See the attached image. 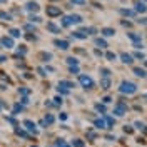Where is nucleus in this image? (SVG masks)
I'll use <instances>...</instances> for the list:
<instances>
[{"label": "nucleus", "instance_id": "obj_1", "mask_svg": "<svg viewBox=\"0 0 147 147\" xmlns=\"http://www.w3.org/2000/svg\"><path fill=\"white\" fill-rule=\"evenodd\" d=\"M119 90L122 92V94L132 95V94H136V92H137V85H136L134 82H129V80H122V82H120Z\"/></svg>", "mask_w": 147, "mask_h": 147}, {"label": "nucleus", "instance_id": "obj_2", "mask_svg": "<svg viewBox=\"0 0 147 147\" xmlns=\"http://www.w3.org/2000/svg\"><path fill=\"white\" fill-rule=\"evenodd\" d=\"M79 82H80V85H82L84 89H94V80H92V77L85 75V74H79Z\"/></svg>", "mask_w": 147, "mask_h": 147}, {"label": "nucleus", "instance_id": "obj_3", "mask_svg": "<svg viewBox=\"0 0 147 147\" xmlns=\"http://www.w3.org/2000/svg\"><path fill=\"white\" fill-rule=\"evenodd\" d=\"M114 114H115L117 117L125 115V114H127V105H125L124 102H117V104H115V107H114Z\"/></svg>", "mask_w": 147, "mask_h": 147}, {"label": "nucleus", "instance_id": "obj_4", "mask_svg": "<svg viewBox=\"0 0 147 147\" xmlns=\"http://www.w3.org/2000/svg\"><path fill=\"white\" fill-rule=\"evenodd\" d=\"M45 13H47V17H59V15H62V10H60V7L49 5L45 9Z\"/></svg>", "mask_w": 147, "mask_h": 147}, {"label": "nucleus", "instance_id": "obj_5", "mask_svg": "<svg viewBox=\"0 0 147 147\" xmlns=\"http://www.w3.org/2000/svg\"><path fill=\"white\" fill-rule=\"evenodd\" d=\"M24 127L27 129L30 134H34V136H37V134H38V129H37V125L34 124V122H32V120L25 119V120H24Z\"/></svg>", "mask_w": 147, "mask_h": 147}, {"label": "nucleus", "instance_id": "obj_6", "mask_svg": "<svg viewBox=\"0 0 147 147\" xmlns=\"http://www.w3.org/2000/svg\"><path fill=\"white\" fill-rule=\"evenodd\" d=\"M54 45L57 47V49H60V50H67V49L70 47V44H69L67 40H62V38H55V40H54Z\"/></svg>", "mask_w": 147, "mask_h": 147}, {"label": "nucleus", "instance_id": "obj_7", "mask_svg": "<svg viewBox=\"0 0 147 147\" xmlns=\"http://www.w3.org/2000/svg\"><path fill=\"white\" fill-rule=\"evenodd\" d=\"M0 44H2V47H7V49H12V47H15V44H13V38L12 37H2V40H0Z\"/></svg>", "mask_w": 147, "mask_h": 147}, {"label": "nucleus", "instance_id": "obj_8", "mask_svg": "<svg viewBox=\"0 0 147 147\" xmlns=\"http://www.w3.org/2000/svg\"><path fill=\"white\" fill-rule=\"evenodd\" d=\"M38 3L37 2H34V0H30V2H27L25 3V10H28V12H38Z\"/></svg>", "mask_w": 147, "mask_h": 147}, {"label": "nucleus", "instance_id": "obj_9", "mask_svg": "<svg viewBox=\"0 0 147 147\" xmlns=\"http://www.w3.org/2000/svg\"><path fill=\"white\" fill-rule=\"evenodd\" d=\"M120 59H122L124 64H127V65H130L132 62H134V57H132L130 54H127V52H122V54H120Z\"/></svg>", "mask_w": 147, "mask_h": 147}, {"label": "nucleus", "instance_id": "obj_10", "mask_svg": "<svg viewBox=\"0 0 147 147\" xmlns=\"http://www.w3.org/2000/svg\"><path fill=\"white\" fill-rule=\"evenodd\" d=\"M100 89L102 90H109L110 89V77H102L100 79Z\"/></svg>", "mask_w": 147, "mask_h": 147}, {"label": "nucleus", "instance_id": "obj_11", "mask_svg": "<svg viewBox=\"0 0 147 147\" xmlns=\"http://www.w3.org/2000/svg\"><path fill=\"white\" fill-rule=\"evenodd\" d=\"M59 87H62V89H67V90H70V89H74V87H75V84L70 82V80H60V82H59Z\"/></svg>", "mask_w": 147, "mask_h": 147}, {"label": "nucleus", "instance_id": "obj_12", "mask_svg": "<svg viewBox=\"0 0 147 147\" xmlns=\"http://www.w3.org/2000/svg\"><path fill=\"white\" fill-rule=\"evenodd\" d=\"M47 30L52 32V34H60V27L55 25L54 22H49V24H47Z\"/></svg>", "mask_w": 147, "mask_h": 147}, {"label": "nucleus", "instance_id": "obj_13", "mask_svg": "<svg viewBox=\"0 0 147 147\" xmlns=\"http://www.w3.org/2000/svg\"><path fill=\"white\" fill-rule=\"evenodd\" d=\"M100 34L104 37H114V35H115V30H114V28H110V27H104L100 30Z\"/></svg>", "mask_w": 147, "mask_h": 147}, {"label": "nucleus", "instance_id": "obj_14", "mask_svg": "<svg viewBox=\"0 0 147 147\" xmlns=\"http://www.w3.org/2000/svg\"><path fill=\"white\" fill-rule=\"evenodd\" d=\"M69 20H70V25H75V24H80L82 22V17L77 15V13H72V15H69Z\"/></svg>", "mask_w": 147, "mask_h": 147}, {"label": "nucleus", "instance_id": "obj_15", "mask_svg": "<svg viewBox=\"0 0 147 147\" xmlns=\"http://www.w3.org/2000/svg\"><path fill=\"white\" fill-rule=\"evenodd\" d=\"M132 72H134V75H137V77H140V79H144V77H146V69L134 67V69H132Z\"/></svg>", "mask_w": 147, "mask_h": 147}, {"label": "nucleus", "instance_id": "obj_16", "mask_svg": "<svg viewBox=\"0 0 147 147\" xmlns=\"http://www.w3.org/2000/svg\"><path fill=\"white\" fill-rule=\"evenodd\" d=\"M127 37L132 40V42H142V37H140V34H136V32H129Z\"/></svg>", "mask_w": 147, "mask_h": 147}, {"label": "nucleus", "instance_id": "obj_17", "mask_svg": "<svg viewBox=\"0 0 147 147\" xmlns=\"http://www.w3.org/2000/svg\"><path fill=\"white\" fill-rule=\"evenodd\" d=\"M38 59H40L42 62H50L52 54H49V52H40V54H38Z\"/></svg>", "mask_w": 147, "mask_h": 147}, {"label": "nucleus", "instance_id": "obj_18", "mask_svg": "<svg viewBox=\"0 0 147 147\" xmlns=\"http://www.w3.org/2000/svg\"><path fill=\"white\" fill-rule=\"evenodd\" d=\"M136 12L146 13V2H137V3H136Z\"/></svg>", "mask_w": 147, "mask_h": 147}, {"label": "nucleus", "instance_id": "obj_19", "mask_svg": "<svg viewBox=\"0 0 147 147\" xmlns=\"http://www.w3.org/2000/svg\"><path fill=\"white\" fill-rule=\"evenodd\" d=\"M54 120L55 119H54V115H52V114H47L42 122H44V125H52V124H54Z\"/></svg>", "mask_w": 147, "mask_h": 147}, {"label": "nucleus", "instance_id": "obj_20", "mask_svg": "<svg viewBox=\"0 0 147 147\" xmlns=\"http://www.w3.org/2000/svg\"><path fill=\"white\" fill-rule=\"evenodd\" d=\"M94 125H95L97 129H107L105 120H104V119H95V120H94Z\"/></svg>", "mask_w": 147, "mask_h": 147}, {"label": "nucleus", "instance_id": "obj_21", "mask_svg": "<svg viewBox=\"0 0 147 147\" xmlns=\"http://www.w3.org/2000/svg\"><path fill=\"white\" fill-rule=\"evenodd\" d=\"M119 12L122 15H125V17H132V15H136V10H130V9H119Z\"/></svg>", "mask_w": 147, "mask_h": 147}, {"label": "nucleus", "instance_id": "obj_22", "mask_svg": "<svg viewBox=\"0 0 147 147\" xmlns=\"http://www.w3.org/2000/svg\"><path fill=\"white\" fill-rule=\"evenodd\" d=\"M9 34H10V37H12V38H18V37L22 35L18 28H10V30H9Z\"/></svg>", "mask_w": 147, "mask_h": 147}, {"label": "nucleus", "instance_id": "obj_23", "mask_svg": "<svg viewBox=\"0 0 147 147\" xmlns=\"http://www.w3.org/2000/svg\"><path fill=\"white\" fill-rule=\"evenodd\" d=\"M105 125H107V129L109 127H114V124H115V119L114 117H109V115H105Z\"/></svg>", "mask_w": 147, "mask_h": 147}, {"label": "nucleus", "instance_id": "obj_24", "mask_svg": "<svg viewBox=\"0 0 147 147\" xmlns=\"http://www.w3.org/2000/svg\"><path fill=\"white\" fill-rule=\"evenodd\" d=\"M87 139H89L90 142H94V140L97 139V132H94L92 129H89V130H87Z\"/></svg>", "mask_w": 147, "mask_h": 147}, {"label": "nucleus", "instance_id": "obj_25", "mask_svg": "<svg viewBox=\"0 0 147 147\" xmlns=\"http://www.w3.org/2000/svg\"><path fill=\"white\" fill-rule=\"evenodd\" d=\"M72 147H85L82 139H74L72 140Z\"/></svg>", "mask_w": 147, "mask_h": 147}, {"label": "nucleus", "instance_id": "obj_26", "mask_svg": "<svg viewBox=\"0 0 147 147\" xmlns=\"http://www.w3.org/2000/svg\"><path fill=\"white\" fill-rule=\"evenodd\" d=\"M15 134H17L18 137H24V139H28V134L25 130H22V129H17L15 127Z\"/></svg>", "mask_w": 147, "mask_h": 147}, {"label": "nucleus", "instance_id": "obj_27", "mask_svg": "<svg viewBox=\"0 0 147 147\" xmlns=\"http://www.w3.org/2000/svg\"><path fill=\"white\" fill-rule=\"evenodd\" d=\"M95 45L100 47V49H104V47H107V42H105L104 38H95Z\"/></svg>", "mask_w": 147, "mask_h": 147}, {"label": "nucleus", "instance_id": "obj_28", "mask_svg": "<svg viewBox=\"0 0 147 147\" xmlns=\"http://www.w3.org/2000/svg\"><path fill=\"white\" fill-rule=\"evenodd\" d=\"M0 18H2V20H7V22H10V20H12V15H10V13H7V12H2V10H0Z\"/></svg>", "mask_w": 147, "mask_h": 147}, {"label": "nucleus", "instance_id": "obj_29", "mask_svg": "<svg viewBox=\"0 0 147 147\" xmlns=\"http://www.w3.org/2000/svg\"><path fill=\"white\" fill-rule=\"evenodd\" d=\"M25 54H27V47H25V45H18L17 55H25Z\"/></svg>", "mask_w": 147, "mask_h": 147}, {"label": "nucleus", "instance_id": "obj_30", "mask_svg": "<svg viewBox=\"0 0 147 147\" xmlns=\"http://www.w3.org/2000/svg\"><path fill=\"white\" fill-rule=\"evenodd\" d=\"M24 28H25L27 32H30V34H35V32H37V28L34 27L32 24H25V27H24Z\"/></svg>", "mask_w": 147, "mask_h": 147}, {"label": "nucleus", "instance_id": "obj_31", "mask_svg": "<svg viewBox=\"0 0 147 147\" xmlns=\"http://www.w3.org/2000/svg\"><path fill=\"white\" fill-rule=\"evenodd\" d=\"M95 110L100 112V114H105V105L104 104H95Z\"/></svg>", "mask_w": 147, "mask_h": 147}, {"label": "nucleus", "instance_id": "obj_32", "mask_svg": "<svg viewBox=\"0 0 147 147\" xmlns=\"http://www.w3.org/2000/svg\"><path fill=\"white\" fill-rule=\"evenodd\" d=\"M67 64L69 65H79V60H77L75 57H69V59H67Z\"/></svg>", "mask_w": 147, "mask_h": 147}, {"label": "nucleus", "instance_id": "obj_33", "mask_svg": "<svg viewBox=\"0 0 147 147\" xmlns=\"http://www.w3.org/2000/svg\"><path fill=\"white\" fill-rule=\"evenodd\" d=\"M62 27H70V20H69V15H65L62 18Z\"/></svg>", "mask_w": 147, "mask_h": 147}, {"label": "nucleus", "instance_id": "obj_34", "mask_svg": "<svg viewBox=\"0 0 147 147\" xmlns=\"http://www.w3.org/2000/svg\"><path fill=\"white\" fill-rule=\"evenodd\" d=\"M105 57H107V59H109L110 62H114V60H115V59H117V55L114 54V52H107V54H105Z\"/></svg>", "mask_w": 147, "mask_h": 147}, {"label": "nucleus", "instance_id": "obj_35", "mask_svg": "<svg viewBox=\"0 0 147 147\" xmlns=\"http://www.w3.org/2000/svg\"><path fill=\"white\" fill-rule=\"evenodd\" d=\"M18 94H22V95H25V97H27L28 94H30V89H25V87H20V89H18Z\"/></svg>", "mask_w": 147, "mask_h": 147}, {"label": "nucleus", "instance_id": "obj_36", "mask_svg": "<svg viewBox=\"0 0 147 147\" xmlns=\"http://www.w3.org/2000/svg\"><path fill=\"white\" fill-rule=\"evenodd\" d=\"M55 146H57V147H72V146H69V144H65L62 139H59V140L55 142Z\"/></svg>", "mask_w": 147, "mask_h": 147}, {"label": "nucleus", "instance_id": "obj_37", "mask_svg": "<svg viewBox=\"0 0 147 147\" xmlns=\"http://www.w3.org/2000/svg\"><path fill=\"white\" fill-rule=\"evenodd\" d=\"M134 57H136V59H140L142 62H146V55L142 54V52H136V54H134Z\"/></svg>", "mask_w": 147, "mask_h": 147}, {"label": "nucleus", "instance_id": "obj_38", "mask_svg": "<svg viewBox=\"0 0 147 147\" xmlns=\"http://www.w3.org/2000/svg\"><path fill=\"white\" fill-rule=\"evenodd\" d=\"M20 110H24V105H20V104H15V105H13V114H18Z\"/></svg>", "mask_w": 147, "mask_h": 147}, {"label": "nucleus", "instance_id": "obj_39", "mask_svg": "<svg viewBox=\"0 0 147 147\" xmlns=\"http://www.w3.org/2000/svg\"><path fill=\"white\" fill-rule=\"evenodd\" d=\"M69 70H70V74H79V65H70Z\"/></svg>", "mask_w": 147, "mask_h": 147}, {"label": "nucleus", "instance_id": "obj_40", "mask_svg": "<svg viewBox=\"0 0 147 147\" xmlns=\"http://www.w3.org/2000/svg\"><path fill=\"white\" fill-rule=\"evenodd\" d=\"M100 74H102V77H110V70L109 69H100Z\"/></svg>", "mask_w": 147, "mask_h": 147}, {"label": "nucleus", "instance_id": "obj_41", "mask_svg": "<svg viewBox=\"0 0 147 147\" xmlns=\"http://www.w3.org/2000/svg\"><path fill=\"white\" fill-rule=\"evenodd\" d=\"M136 127L140 129V130L144 132V130H146V124H144V122H136Z\"/></svg>", "mask_w": 147, "mask_h": 147}, {"label": "nucleus", "instance_id": "obj_42", "mask_svg": "<svg viewBox=\"0 0 147 147\" xmlns=\"http://www.w3.org/2000/svg\"><path fill=\"white\" fill-rule=\"evenodd\" d=\"M30 22H32V24H34V22H35V24H38V22H42V18L37 17V15H32V17H30Z\"/></svg>", "mask_w": 147, "mask_h": 147}, {"label": "nucleus", "instance_id": "obj_43", "mask_svg": "<svg viewBox=\"0 0 147 147\" xmlns=\"http://www.w3.org/2000/svg\"><path fill=\"white\" fill-rule=\"evenodd\" d=\"M70 3H74V5H84L85 0H70Z\"/></svg>", "mask_w": 147, "mask_h": 147}, {"label": "nucleus", "instance_id": "obj_44", "mask_svg": "<svg viewBox=\"0 0 147 147\" xmlns=\"http://www.w3.org/2000/svg\"><path fill=\"white\" fill-rule=\"evenodd\" d=\"M7 122H10V124H13V125L17 127V120L13 119V117H7Z\"/></svg>", "mask_w": 147, "mask_h": 147}, {"label": "nucleus", "instance_id": "obj_45", "mask_svg": "<svg viewBox=\"0 0 147 147\" xmlns=\"http://www.w3.org/2000/svg\"><path fill=\"white\" fill-rule=\"evenodd\" d=\"M57 90H59V94H69V90H67V89H62V87H57Z\"/></svg>", "mask_w": 147, "mask_h": 147}, {"label": "nucleus", "instance_id": "obj_46", "mask_svg": "<svg viewBox=\"0 0 147 147\" xmlns=\"http://www.w3.org/2000/svg\"><path fill=\"white\" fill-rule=\"evenodd\" d=\"M124 132H125V134H132V127H130V125H125V127H124Z\"/></svg>", "mask_w": 147, "mask_h": 147}, {"label": "nucleus", "instance_id": "obj_47", "mask_svg": "<svg viewBox=\"0 0 147 147\" xmlns=\"http://www.w3.org/2000/svg\"><path fill=\"white\" fill-rule=\"evenodd\" d=\"M54 100H55V105H60L62 104V97H55Z\"/></svg>", "mask_w": 147, "mask_h": 147}, {"label": "nucleus", "instance_id": "obj_48", "mask_svg": "<svg viewBox=\"0 0 147 147\" xmlns=\"http://www.w3.org/2000/svg\"><path fill=\"white\" fill-rule=\"evenodd\" d=\"M110 100H112V99H110L109 95H105V97H104V99H102V102H104V104H109Z\"/></svg>", "mask_w": 147, "mask_h": 147}, {"label": "nucleus", "instance_id": "obj_49", "mask_svg": "<svg viewBox=\"0 0 147 147\" xmlns=\"http://www.w3.org/2000/svg\"><path fill=\"white\" fill-rule=\"evenodd\" d=\"M122 25H124V27H130V22H125V20H122Z\"/></svg>", "mask_w": 147, "mask_h": 147}, {"label": "nucleus", "instance_id": "obj_50", "mask_svg": "<svg viewBox=\"0 0 147 147\" xmlns=\"http://www.w3.org/2000/svg\"><path fill=\"white\" fill-rule=\"evenodd\" d=\"M38 74H40V75H47V74H45V70H44V69H38Z\"/></svg>", "mask_w": 147, "mask_h": 147}, {"label": "nucleus", "instance_id": "obj_51", "mask_svg": "<svg viewBox=\"0 0 147 147\" xmlns=\"http://www.w3.org/2000/svg\"><path fill=\"white\" fill-rule=\"evenodd\" d=\"M60 119L65 120V119H67V114H64V112H62V114H60Z\"/></svg>", "mask_w": 147, "mask_h": 147}, {"label": "nucleus", "instance_id": "obj_52", "mask_svg": "<svg viewBox=\"0 0 147 147\" xmlns=\"http://www.w3.org/2000/svg\"><path fill=\"white\" fill-rule=\"evenodd\" d=\"M5 60H7V57H3V55H0V64H2V62H5Z\"/></svg>", "mask_w": 147, "mask_h": 147}, {"label": "nucleus", "instance_id": "obj_53", "mask_svg": "<svg viewBox=\"0 0 147 147\" xmlns=\"http://www.w3.org/2000/svg\"><path fill=\"white\" fill-rule=\"evenodd\" d=\"M27 38H28V40H35L37 37L35 35H27Z\"/></svg>", "mask_w": 147, "mask_h": 147}, {"label": "nucleus", "instance_id": "obj_54", "mask_svg": "<svg viewBox=\"0 0 147 147\" xmlns=\"http://www.w3.org/2000/svg\"><path fill=\"white\" fill-rule=\"evenodd\" d=\"M105 139L107 140H115V137H112V136H105Z\"/></svg>", "mask_w": 147, "mask_h": 147}, {"label": "nucleus", "instance_id": "obj_55", "mask_svg": "<svg viewBox=\"0 0 147 147\" xmlns=\"http://www.w3.org/2000/svg\"><path fill=\"white\" fill-rule=\"evenodd\" d=\"M0 3H7V0H0Z\"/></svg>", "mask_w": 147, "mask_h": 147}, {"label": "nucleus", "instance_id": "obj_56", "mask_svg": "<svg viewBox=\"0 0 147 147\" xmlns=\"http://www.w3.org/2000/svg\"><path fill=\"white\" fill-rule=\"evenodd\" d=\"M30 147H38V146H30Z\"/></svg>", "mask_w": 147, "mask_h": 147}, {"label": "nucleus", "instance_id": "obj_57", "mask_svg": "<svg viewBox=\"0 0 147 147\" xmlns=\"http://www.w3.org/2000/svg\"><path fill=\"white\" fill-rule=\"evenodd\" d=\"M140 2H146V0H140Z\"/></svg>", "mask_w": 147, "mask_h": 147}, {"label": "nucleus", "instance_id": "obj_58", "mask_svg": "<svg viewBox=\"0 0 147 147\" xmlns=\"http://www.w3.org/2000/svg\"><path fill=\"white\" fill-rule=\"evenodd\" d=\"M52 2H55V0H52Z\"/></svg>", "mask_w": 147, "mask_h": 147}]
</instances>
